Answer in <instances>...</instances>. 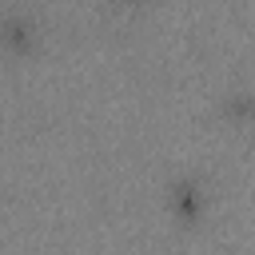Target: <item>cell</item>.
Listing matches in <instances>:
<instances>
[{"instance_id":"2","label":"cell","mask_w":255,"mask_h":255,"mask_svg":"<svg viewBox=\"0 0 255 255\" xmlns=\"http://www.w3.org/2000/svg\"><path fill=\"white\" fill-rule=\"evenodd\" d=\"M32 40H36V28H32V20H24V16H8V20H0V44L8 48V52H28L32 48Z\"/></svg>"},{"instance_id":"1","label":"cell","mask_w":255,"mask_h":255,"mask_svg":"<svg viewBox=\"0 0 255 255\" xmlns=\"http://www.w3.org/2000/svg\"><path fill=\"white\" fill-rule=\"evenodd\" d=\"M167 207H171V215H175L179 223H195V219L203 215V207H207V191H203V183H199L195 175L175 179V183L167 187Z\"/></svg>"},{"instance_id":"3","label":"cell","mask_w":255,"mask_h":255,"mask_svg":"<svg viewBox=\"0 0 255 255\" xmlns=\"http://www.w3.org/2000/svg\"><path fill=\"white\" fill-rule=\"evenodd\" d=\"M223 116H227L231 124L255 120V92H231V96L223 100Z\"/></svg>"}]
</instances>
